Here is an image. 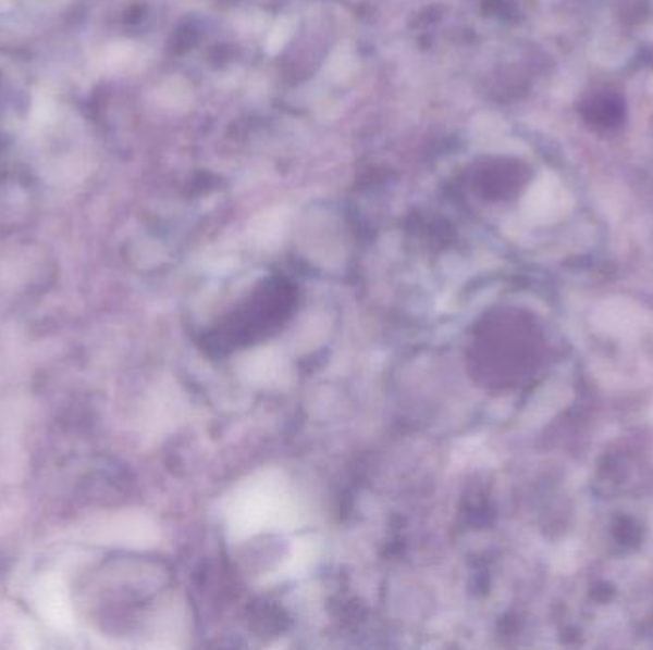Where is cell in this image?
<instances>
[{"label": "cell", "instance_id": "cell-1", "mask_svg": "<svg viewBox=\"0 0 653 650\" xmlns=\"http://www.w3.org/2000/svg\"><path fill=\"white\" fill-rule=\"evenodd\" d=\"M291 515L285 485L275 473H264L235 495L230 523L235 535H255L262 528L285 525Z\"/></svg>", "mask_w": 653, "mask_h": 650}, {"label": "cell", "instance_id": "cell-4", "mask_svg": "<svg viewBox=\"0 0 653 650\" xmlns=\"http://www.w3.org/2000/svg\"><path fill=\"white\" fill-rule=\"evenodd\" d=\"M354 63H356V58H354L350 50L338 48L335 54L331 55V60H329L326 73L333 77V80H343V78L350 77V73L354 71Z\"/></svg>", "mask_w": 653, "mask_h": 650}, {"label": "cell", "instance_id": "cell-2", "mask_svg": "<svg viewBox=\"0 0 653 650\" xmlns=\"http://www.w3.org/2000/svg\"><path fill=\"white\" fill-rule=\"evenodd\" d=\"M287 225V210L273 209L258 216L252 225V233L260 242H275L283 235V229Z\"/></svg>", "mask_w": 653, "mask_h": 650}, {"label": "cell", "instance_id": "cell-3", "mask_svg": "<svg viewBox=\"0 0 653 650\" xmlns=\"http://www.w3.org/2000/svg\"><path fill=\"white\" fill-rule=\"evenodd\" d=\"M293 32H295V22L293 20L283 17L280 22H275V25L268 33V37H266V50H268V54H280L281 50L287 47L288 40L293 37Z\"/></svg>", "mask_w": 653, "mask_h": 650}]
</instances>
